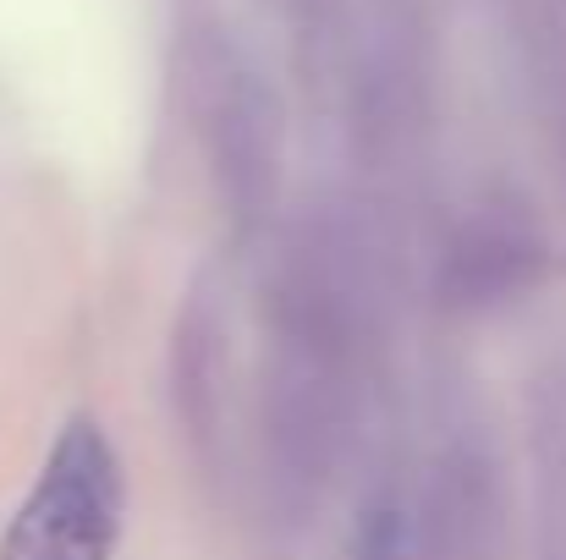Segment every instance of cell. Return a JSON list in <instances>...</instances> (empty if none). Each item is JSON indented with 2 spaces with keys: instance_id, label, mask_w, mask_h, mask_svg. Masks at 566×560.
<instances>
[{
  "instance_id": "obj_1",
  "label": "cell",
  "mask_w": 566,
  "mask_h": 560,
  "mask_svg": "<svg viewBox=\"0 0 566 560\" xmlns=\"http://www.w3.org/2000/svg\"><path fill=\"white\" fill-rule=\"evenodd\" d=\"M358 369V347L275 330V363L264 379V451L286 506H308L325 495L353 434Z\"/></svg>"
},
{
  "instance_id": "obj_2",
  "label": "cell",
  "mask_w": 566,
  "mask_h": 560,
  "mask_svg": "<svg viewBox=\"0 0 566 560\" xmlns=\"http://www.w3.org/2000/svg\"><path fill=\"white\" fill-rule=\"evenodd\" d=\"M122 522V478L99 429L72 423L44 462L0 560H111Z\"/></svg>"
},
{
  "instance_id": "obj_3",
  "label": "cell",
  "mask_w": 566,
  "mask_h": 560,
  "mask_svg": "<svg viewBox=\"0 0 566 560\" xmlns=\"http://www.w3.org/2000/svg\"><path fill=\"white\" fill-rule=\"evenodd\" d=\"M203 133H209V155L220 187L231 198L237 220L264 214L270 192H275V166H281V116H275V94L231 55L214 50L209 72H203Z\"/></svg>"
},
{
  "instance_id": "obj_4",
  "label": "cell",
  "mask_w": 566,
  "mask_h": 560,
  "mask_svg": "<svg viewBox=\"0 0 566 560\" xmlns=\"http://www.w3.org/2000/svg\"><path fill=\"white\" fill-rule=\"evenodd\" d=\"M501 533V506H495V467L484 462L479 445H451L440 451L423 506H418V533L412 560H495Z\"/></svg>"
},
{
  "instance_id": "obj_5",
  "label": "cell",
  "mask_w": 566,
  "mask_h": 560,
  "mask_svg": "<svg viewBox=\"0 0 566 560\" xmlns=\"http://www.w3.org/2000/svg\"><path fill=\"white\" fill-rule=\"evenodd\" d=\"M539 270V242L517 225V220H473L457 247H451V286L462 303H490L506 297L517 286H528V275Z\"/></svg>"
},
{
  "instance_id": "obj_6",
  "label": "cell",
  "mask_w": 566,
  "mask_h": 560,
  "mask_svg": "<svg viewBox=\"0 0 566 560\" xmlns=\"http://www.w3.org/2000/svg\"><path fill=\"white\" fill-rule=\"evenodd\" d=\"M292 6H297V11H303V17H319V11H325V6H331V0H292Z\"/></svg>"
}]
</instances>
